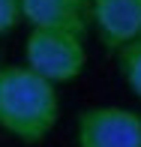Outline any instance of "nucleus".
<instances>
[{
    "label": "nucleus",
    "instance_id": "obj_1",
    "mask_svg": "<svg viewBox=\"0 0 141 147\" xmlns=\"http://www.w3.org/2000/svg\"><path fill=\"white\" fill-rule=\"evenodd\" d=\"M60 120V99L48 78L30 66H0V129L39 144Z\"/></svg>",
    "mask_w": 141,
    "mask_h": 147
},
{
    "label": "nucleus",
    "instance_id": "obj_2",
    "mask_svg": "<svg viewBox=\"0 0 141 147\" xmlns=\"http://www.w3.org/2000/svg\"><path fill=\"white\" fill-rule=\"evenodd\" d=\"M24 60L33 72L48 78L51 84L75 81L87 66V48L84 36L72 30H45L33 27L24 45Z\"/></svg>",
    "mask_w": 141,
    "mask_h": 147
},
{
    "label": "nucleus",
    "instance_id": "obj_3",
    "mask_svg": "<svg viewBox=\"0 0 141 147\" xmlns=\"http://www.w3.org/2000/svg\"><path fill=\"white\" fill-rule=\"evenodd\" d=\"M78 147H141V114L117 105L81 111Z\"/></svg>",
    "mask_w": 141,
    "mask_h": 147
},
{
    "label": "nucleus",
    "instance_id": "obj_4",
    "mask_svg": "<svg viewBox=\"0 0 141 147\" xmlns=\"http://www.w3.org/2000/svg\"><path fill=\"white\" fill-rule=\"evenodd\" d=\"M90 18L99 42L117 51L141 33V0H90Z\"/></svg>",
    "mask_w": 141,
    "mask_h": 147
},
{
    "label": "nucleus",
    "instance_id": "obj_5",
    "mask_svg": "<svg viewBox=\"0 0 141 147\" xmlns=\"http://www.w3.org/2000/svg\"><path fill=\"white\" fill-rule=\"evenodd\" d=\"M87 3L81 0H21V21L30 27H45V30H72L84 36L87 18H84Z\"/></svg>",
    "mask_w": 141,
    "mask_h": 147
},
{
    "label": "nucleus",
    "instance_id": "obj_6",
    "mask_svg": "<svg viewBox=\"0 0 141 147\" xmlns=\"http://www.w3.org/2000/svg\"><path fill=\"white\" fill-rule=\"evenodd\" d=\"M117 63H120V72H123V81L141 99V33L117 48Z\"/></svg>",
    "mask_w": 141,
    "mask_h": 147
},
{
    "label": "nucleus",
    "instance_id": "obj_7",
    "mask_svg": "<svg viewBox=\"0 0 141 147\" xmlns=\"http://www.w3.org/2000/svg\"><path fill=\"white\" fill-rule=\"evenodd\" d=\"M18 21H21V0H0V36L15 30Z\"/></svg>",
    "mask_w": 141,
    "mask_h": 147
},
{
    "label": "nucleus",
    "instance_id": "obj_8",
    "mask_svg": "<svg viewBox=\"0 0 141 147\" xmlns=\"http://www.w3.org/2000/svg\"><path fill=\"white\" fill-rule=\"evenodd\" d=\"M81 3H90V0H81Z\"/></svg>",
    "mask_w": 141,
    "mask_h": 147
}]
</instances>
